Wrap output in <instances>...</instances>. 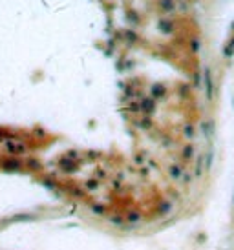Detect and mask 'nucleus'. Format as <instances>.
I'll use <instances>...</instances> for the list:
<instances>
[{"label": "nucleus", "mask_w": 234, "mask_h": 250, "mask_svg": "<svg viewBox=\"0 0 234 250\" xmlns=\"http://www.w3.org/2000/svg\"><path fill=\"white\" fill-rule=\"evenodd\" d=\"M170 175L176 177V179H179L181 177V168L179 166H170Z\"/></svg>", "instance_id": "obj_5"}, {"label": "nucleus", "mask_w": 234, "mask_h": 250, "mask_svg": "<svg viewBox=\"0 0 234 250\" xmlns=\"http://www.w3.org/2000/svg\"><path fill=\"white\" fill-rule=\"evenodd\" d=\"M185 133H187V137H194V128L192 126H187L185 128Z\"/></svg>", "instance_id": "obj_7"}, {"label": "nucleus", "mask_w": 234, "mask_h": 250, "mask_svg": "<svg viewBox=\"0 0 234 250\" xmlns=\"http://www.w3.org/2000/svg\"><path fill=\"white\" fill-rule=\"evenodd\" d=\"M192 152H194V148H192V146H185V152H183V157H185V159H189V157H192Z\"/></svg>", "instance_id": "obj_6"}, {"label": "nucleus", "mask_w": 234, "mask_h": 250, "mask_svg": "<svg viewBox=\"0 0 234 250\" xmlns=\"http://www.w3.org/2000/svg\"><path fill=\"white\" fill-rule=\"evenodd\" d=\"M201 130H203V133L207 137H210L214 133V122L212 121H207V122H203L201 124Z\"/></svg>", "instance_id": "obj_2"}, {"label": "nucleus", "mask_w": 234, "mask_h": 250, "mask_svg": "<svg viewBox=\"0 0 234 250\" xmlns=\"http://www.w3.org/2000/svg\"><path fill=\"white\" fill-rule=\"evenodd\" d=\"M205 88H207V97L210 101L212 99V75H210V70L209 68L205 70Z\"/></svg>", "instance_id": "obj_1"}, {"label": "nucleus", "mask_w": 234, "mask_h": 250, "mask_svg": "<svg viewBox=\"0 0 234 250\" xmlns=\"http://www.w3.org/2000/svg\"><path fill=\"white\" fill-rule=\"evenodd\" d=\"M126 221H130V223H137V221H141V214L139 212H130L128 214Z\"/></svg>", "instance_id": "obj_4"}, {"label": "nucleus", "mask_w": 234, "mask_h": 250, "mask_svg": "<svg viewBox=\"0 0 234 250\" xmlns=\"http://www.w3.org/2000/svg\"><path fill=\"white\" fill-rule=\"evenodd\" d=\"M203 161H205V155H199L198 161H196V177L203 175Z\"/></svg>", "instance_id": "obj_3"}]
</instances>
